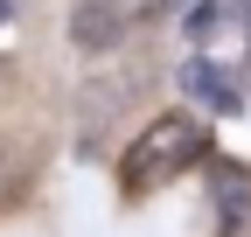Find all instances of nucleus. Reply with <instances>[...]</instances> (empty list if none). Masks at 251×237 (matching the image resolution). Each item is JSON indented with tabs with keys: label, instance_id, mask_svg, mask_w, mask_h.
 Segmentation results:
<instances>
[{
	"label": "nucleus",
	"instance_id": "1",
	"mask_svg": "<svg viewBox=\"0 0 251 237\" xmlns=\"http://www.w3.org/2000/svg\"><path fill=\"white\" fill-rule=\"evenodd\" d=\"M202 146H209V118L202 112H161V118H147L140 140L126 146V182L133 189H153V182H168V174H181L188 161H202Z\"/></svg>",
	"mask_w": 251,
	"mask_h": 237
},
{
	"label": "nucleus",
	"instance_id": "2",
	"mask_svg": "<svg viewBox=\"0 0 251 237\" xmlns=\"http://www.w3.org/2000/svg\"><path fill=\"white\" fill-rule=\"evenodd\" d=\"M119 35H126V0H77V7H70V42L77 49L105 56Z\"/></svg>",
	"mask_w": 251,
	"mask_h": 237
},
{
	"label": "nucleus",
	"instance_id": "3",
	"mask_svg": "<svg viewBox=\"0 0 251 237\" xmlns=\"http://www.w3.org/2000/svg\"><path fill=\"white\" fill-rule=\"evenodd\" d=\"M244 202H251V182H244V174L237 167H224V174H216V210H224V237H244Z\"/></svg>",
	"mask_w": 251,
	"mask_h": 237
},
{
	"label": "nucleus",
	"instance_id": "4",
	"mask_svg": "<svg viewBox=\"0 0 251 237\" xmlns=\"http://www.w3.org/2000/svg\"><path fill=\"white\" fill-rule=\"evenodd\" d=\"M188 91H202V98H216V105H230V91L216 84V70H209V63H188Z\"/></svg>",
	"mask_w": 251,
	"mask_h": 237
},
{
	"label": "nucleus",
	"instance_id": "5",
	"mask_svg": "<svg viewBox=\"0 0 251 237\" xmlns=\"http://www.w3.org/2000/svg\"><path fill=\"white\" fill-rule=\"evenodd\" d=\"M7 195H14V154L0 146V202H7Z\"/></svg>",
	"mask_w": 251,
	"mask_h": 237
},
{
	"label": "nucleus",
	"instance_id": "6",
	"mask_svg": "<svg viewBox=\"0 0 251 237\" xmlns=\"http://www.w3.org/2000/svg\"><path fill=\"white\" fill-rule=\"evenodd\" d=\"M7 21H14V0H0V28H7Z\"/></svg>",
	"mask_w": 251,
	"mask_h": 237
},
{
	"label": "nucleus",
	"instance_id": "7",
	"mask_svg": "<svg viewBox=\"0 0 251 237\" xmlns=\"http://www.w3.org/2000/svg\"><path fill=\"white\" fill-rule=\"evenodd\" d=\"M237 14H244V21H251V0H237Z\"/></svg>",
	"mask_w": 251,
	"mask_h": 237
}]
</instances>
